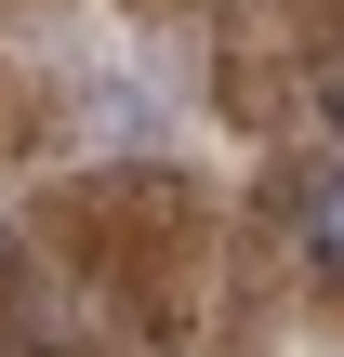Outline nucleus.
Masks as SVG:
<instances>
[{"mask_svg": "<svg viewBox=\"0 0 344 357\" xmlns=\"http://www.w3.org/2000/svg\"><path fill=\"white\" fill-rule=\"evenodd\" d=\"M278 212H292L305 265H318V278H344V159H305V172H278Z\"/></svg>", "mask_w": 344, "mask_h": 357, "instance_id": "f257e3e1", "label": "nucleus"}, {"mask_svg": "<svg viewBox=\"0 0 344 357\" xmlns=\"http://www.w3.org/2000/svg\"><path fill=\"white\" fill-rule=\"evenodd\" d=\"M331 132H344V79H331Z\"/></svg>", "mask_w": 344, "mask_h": 357, "instance_id": "f03ea898", "label": "nucleus"}]
</instances>
